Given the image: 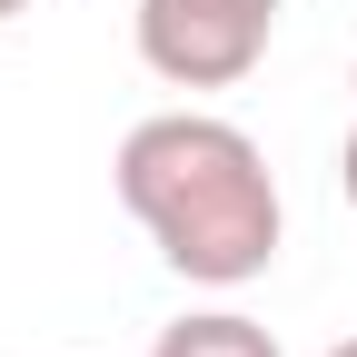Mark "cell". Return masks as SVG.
Wrapping results in <instances>:
<instances>
[{
  "label": "cell",
  "mask_w": 357,
  "mask_h": 357,
  "mask_svg": "<svg viewBox=\"0 0 357 357\" xmlns=\"http://www.w3.org/2000/svg\"><path fill=\"white\" fill-rule=\"evenodd\" d=\"M119 208L189 288H248L278 258V178L238 119L159 109L119 139Z\"/></svg>",
  "instance_id": "cell-1"
},
{
  "label": "cell",
  "mask_w": 357,
  "mask_h": 357,
  "mask_svg": "<svg viewBox=\"0 0 357 357\" xmlns=\"http://www.w3.org/2000/svg\"><path fill=\"white\" fill-rule=\"evenodd\" d=\"M268 30L278 10H248V0H139V60L169 89H238L268 60Z\"/></svg>",
  "instance_id": "cell-2"
},
{
  "label": "cell",
  "mask_w": 357,
  "mask_h": 357,
  "mask_svg": "<svg viewBox=\"0 0 357 357\" xmlns=\"http://www.w3.org/2000/svg\"><path fill=\"white\" fill-rule=\"evenodd\" d=\"M149 357H278V337H268L258 318H238V307H199V318L159 328Z\"/></svg>",
  "instance_id": "cell-3"
},
{
  "label": "cell",
  "mask_w": 357,
  "mask_h": 357,
  "mask_svg": "<svg viewBox=\"0 0 357 357\" xmlns=\"http://www.w3.org/2000/svg\"><path fill=\"white\" fill-rule=\"evenodd\" d=\"M337 178H347V208H357V129H347V149H337Z\"/></svg>",
  "instance_id": "cell-4"
},
{
  "label": "cell",
  "mask_w": 357,
  "mask_h": 357,
  "mask_svg": "<svg viewBox=\"0 0 357 357\" xmlns=\"http://www.w3.org/2000/svg\"><path fill=\"white\" fill-rule=\"evenodd\" d=\"M20 10H30V0H0V20H20Z\"/></svg>",
  "instance_id": "cell-5"
},
{
  "label": "cell",
  "mask_w": 357,
  "mask_h": 357,
  "mask_svg": "<svg viewBox=\"0 0 357 357\" xmlns=\"http://www.w3.org/2000/svg\"><path fill=\"white\" fill-rule=\"evenodd\" d=\"M248 10H288V0H248Z\"/></svg>",
  "instance_id": "cell-6"
},
{
  "label": "cell",
  "mask_w": 357,
  "mask_h": 357,
  "mask_svg": "<svg viewBox=\"0 0 357 357\" xmlns=\"http://www.w3.org/2000/svg\"><path fill=\"white\" fill-rule=\"evenodd\" d=\"M328 357H357V337H347V347H328Z\"/></svg>",
  "instance_id": "cell-7"
},
{
  "label": "cell",
  "mask_w": 357,
  "mask_h": 357,
  "mask_svg": "<svg viewBox=\"0 0 357 357\" xmlns=\"http://www.w3.org/2000/svg\"><path fill=\"white\" fill-rule=\"evenodd\" d=\"M347 79H357V70H347Z\"/></svg>",
  "instance_id": "cell-8"
}]
</instances>
